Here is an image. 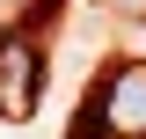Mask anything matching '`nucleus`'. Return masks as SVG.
<instances>
[{
  "label": "nucleus",
  "instance_id": "f257e3e1",
  "mask_svg": "<svg viewBox=\"0 0 146 139\" xmlns=\"http://www.w3.org/2000/svg\"><path fill=\"white\" fill-rule=\"evenodd\" d=\"M73 139H146V66L124 59L95 81V95L73 117Z\"/></svg>",
  "mask_w": 146,
  "mask_h": 139
},
{
  "label": "nucleus",
  "instance_id": "f03ea898",
  "mask_svg": "<svg viewBox=\"0 0 146 139\" xmlns=\"http://www.w3.org/2000/svg\"><path fill=\"white\" fill-rule=\"evenodd\" d=\"M44 95V44L29 29L0 37V117H29Z\"/></svg>",
  "mask_w": 146,
  "mask_h": 139
},
{
  "label": "nucleus",
  "instance_id": "7ed1b4c3",
  "mask_svg": "<svg viewBox=\"0 0 146 139\" xmlns=\"http://www.w3.org/2000/svg\"><path fill=\"white\" fill-rule=\"evenodd\" d=\"M110 15H124V22H146V0H102Z\"/></svg>",
  "mask_w": 146,
  "mask_h": 139
}]
</instances>
